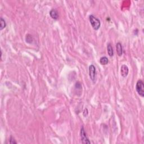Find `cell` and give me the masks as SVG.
<instances>
[{
  "instance_id": "1",
  "label": "cell",
  "mask_w": 144,
  "mask_h": 144,
  "mask_svg": "<svg viewBox=\"0 0 144 144\" xmlns=\"http://www.w3.org/2000/svg\"><path fill=\"white\" fill-rule=\"evenodd\" d=\"M89 20H90V22L93 29H95V30H97L99 29V28L101 27V23L100 20L97 19L95 16L91 15L89 17Z\"/></svg>"
},
{
  "instance_id": "2",
  "label": "cell",
  "mask_w": 144,
  "mask_h": 144,
  "mask_svg": "<svg viewBox=\"0 0 144 144\" xmlns=\"http://www.w3.org/2000/svg\"><path fill=\"white\" fill-rule=\"evenodd\" d=\"M136 90L140 96L143 97H144V83L142 80L137 81L136 85Z\"/></svg>"
},
{
  "instance_id": "3",
  "label": "cell",
  "mask_w": 144,
  "mask_h": 144,
  "mask_svg": "<svg viewBox=\"0 0 144 144\" xmlns=\"http://www.w3.org/2000/svg\"><path fill=\"white\" fill-rule=\"evenodd\" d=\"M80 135L81 137V141H82V144H91V142L89 140L88 137H87L86 132L85 131L83 126H82V127H81Z\"/></svg>"
},
{
  "instance_id": "4",
  "label": "cell",
  "mask_w": 144,
  "mask_h": 144,
  "mask_svg": "<svg viewBox=\"0 0 144 144\" xmlns=\"http://www.w3.org/2000/svg\"><path fill=\"white\" fill-rule=\"evenodd\" d=\"M96 69L94 65H91L89 66V76L90 79L93 82H95L96 77Z\"/></svg>"
},
{
  "instance_id": "5",
  "label": "cell",
  "mask_w": 144,
  "mask_h": 144,
  "mask_svg": "<svg viewBox=\"0 0 144 144\" xmlns=\"http://www.w3.org/2000/svg\"><path fill=\"white\" fill-rule=\"evenodd\" d=\"M129 73V69L126 65H122L121 68V74L123 77H126Z\"/></svg>"
},
{
  "instance_id": "6",
  "label": "cell",
  "mask_w": 144,
  "mask_h": 144,
  "mask_svg": "<svg viewBox=\"0 0 144 144\" xmlns=\"http://www.w3.org/2000/svg\"><path fill=\"white\" fill-rule=\"evenodd\" d=\"M116 49L117 54L119 56H121L123 54V48L122 44L120 42H118L116 44Z\"/></svg>"
},
{
  "instance_id": "7",
  "label": "cell",
  "mask_w": 144,
  "mask_h": 144,
  "mask_svg": "<svg viewBox=\"0 0 144 144\" xmlns=\"http://www.w3.org/2000/svg\"><path fill=\"white\" fill-rule=\"evenodd\" d=\"M50 15L52 19L57 20L59 18V13L58 11L55 9H52L50 11Z\"/></svg>"
},
{
  "instance_id": "8",
  "label": "cell",
  "mask_w": 144,
  "mask_h": 144,
  "mask_svg": "<svg viewBox=\"0 0 144 144\" xmlns=\"http://www.w3.org/2000/svg\"><path fill=\"white\" fill-rule=\"evenodd\" d=\"M107 53H108L109 56H110V57L113 56V55H114V50H113V48L112 47V46L111 45L110 43L107 44Z\"/></svg>"
},
{
  "instance_id": "9",
  "label": "cell",
  "mask_w": 144,
  "mask_h": 144,
  "mask_svg": "<svg viewBox=\"0 0 144 144\" xmlns=\"http://www.w3.org/2000/svg\"><path fill=\"white\" fill-rule=\"evenodd\" d=\"M100 62L101 65H105L107 64L109 62L108 58L106 57V56H103V57H101L100 59Z\"/></svg>"
},
{
  "instance_id": "10",
  "label": "cell",
  "mask_w": 144,
  "mask_h": 144,
  "mask_svg": "<svg viewBox=\"0 0 144 144\" xmlns=\"http://www.w3.org/2000/svg\"><path fill=\"white\" fill-rule=\"evenodd\" d=\"M6 27V23L3 18H0V30H2Z\"/></svg>"
},
{
  "instance_id": "11",
  "label": "cell",
  "mask_w": 144,
  "mask_h": 144,
  "mask_svg": "<svg viewBox=\"0 0 144 144\" xmlns=\"http://www.w3.org/2000/svg\"><path fill=\"white\" fill-rule=\"evenodd\" d=\"M25 40H26V42H27V43H32V42H33V37H32V36L31 35H30V34H28V35L26 36Z\"/></svg>"
},
{
  "instance_id": "12",
  "label": "cell",
  "mask_w": 144,
  "mask_h": 144,
  "mask_svg": "<svg viewBox=\"0 0 144 144\" xmlns=\"http://www.w3.org/2000/svg\"><path fill=\"white\" fill-rule=\"evenodd\" d=\"M9 143L13 144H17V142L15 140L13 136H10L9 140Z\"/></svg>"
},
{
  "instance_id": "13",
  "label": "cell",
  "mask_w": 144,
  "mask_h": 144,
  "mask_svg": "<svg viewBox=\"0 0 144 144\" xmlns=\"http://www.w3.org/2000/svg\"><path fill=\"white\" fill-rule=\"evenodd\" d=\"M88 110H87V109H85L84 111H83V116L86 117L87 115H88Z\"/></svg>"
}]
</instances>
